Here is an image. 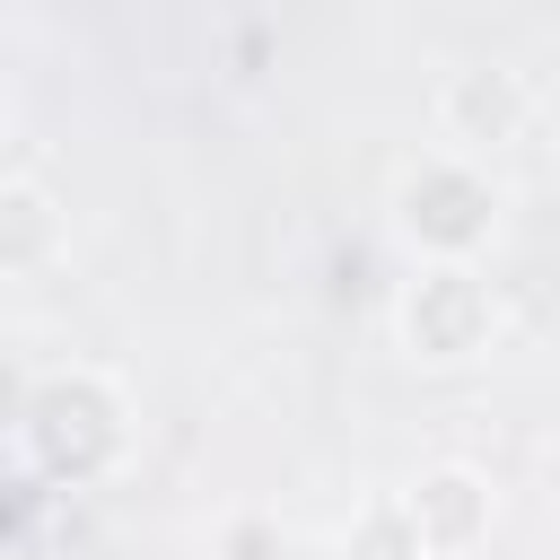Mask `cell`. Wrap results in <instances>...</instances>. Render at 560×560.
I'll use <instances>...</instances> for the list:
<instances>
[{
    "label": "cell",
    "instance_id": "cell-1",
    "mask_svg": "<svg viewBox=\"0 0 560 560\" xmlns=\"http://www.w3.org/2000/svg\"><path fill=\"white\" fill-rule=\"evenodd\" d=\"M18 455L44 490H88L131 455V402L105 368H52L18 394Z\"/></svg>",
    "mask_w": 560,
    "mask_h": 560
},
{
    "label": "cell",
    "instance_id": "cell-2",
    "mask_svg": "<svg viewBox=\"0 0 560 560\" xmlns=\"http://www.w3.org/2000/svg\"><path fill=\"white\" fill-rule=\"evenodd\" d=\"M394 236L411 245V262H481L499 245V219H508V192L490 166L455 158V149H420L402 175H394Z\"/></svg>",
    "mask_w": 560,
    "mask_h": 560
},
{
    "label": "cell",
    "instance_id": "cell-3",
    "mask_svg": "<svg viewBox=\"0 0 560 560\" xmlns=\"http://www.w3.org/2000/svg\"><path fill=\"white\" fill-rule=\"evenodd\" d=\"M499 289L481 262H420L394 289V341L411 368H472L499 341Z\"/></svg>",
    "mask_w": 560,
    "mask_h": 560
},
{
    "label": "cell",
    "instance_id": "cell-4",
    "mask_svg": "<svg viewBox=\"0 0 560 560\" xmlns=\"http://www.w3.org/2000/svg\"><path fill=\"white\" fill-rule=\"evenodd\" d=\"M525 122H534V88H525L516 70H499V61H464V70H446V88H438V149L490 166L499 149L525 140Z\"/></svg>",
    "mask_w": 560,
    "mask_h": 560
},
{
    "label": "cell",
    "instance_id": "cell-5",
    "mask_svg": "<svg viewBox=\"0 0 560 560\" xmlns=\"http://www.w3.org/2000/svg\"><path fill=\"white\" fill-rule=\"evenodd\" d=\"M394 499H402V516H411V534H420V560H472V551L490 542V525H499L490 472H472V464H429V472L402 481Z\"/></svg>",
    "mask_w": 560,
    "mask_h": 560
},
{
    "label": "cell",
    "instance_id": "cell-6",
    "mask_svg": "<svg viewBox=\"0 0 560 560\" xmlns=\"http://www.w3.org/2000/svg\"><path fill=\"white\" fill-rule=\"evenodd\" d=\"M61 245H70V210H61V192L35 184V175H0V271H9V280L52 271Z\"/></svg>",
    "mask_w": 560,
    "mask_h": 560
},
{
    "label": "cell",
    "instance_id": "cell-7",
    "mask_svg": "<svg viewBox=\"0 0 560 560\" xmlns=\"http://www.w3.org/2000/svg\"><path fill=\"white\" fill-rule=\"evenodd\" d=\"M341 560H420V534H411V516H402L394 490L359 499V516L341 525Z\"/></svg>",
    "mask_w": 560,
    "mask_h": 560
},
{
    "label": "cell",
    "instance_id": "cell-8",
    "mask_svg": "<svg viewBox=\"0 0 560 560\" xmlns=\"http://www.w3.org/2000/svg\"><path fill=\"white\" fill-rule=\"evenodd\" d=\"M210 560H298V534L271 508H228L210 525Z\"/></svg>",
    "mask_w": 560,
    "mask_h": 560
},
{
    "label": "cell",
    "instance_id": "cell-9",
    "mask_svg": "<svg viewBox=\"0 0 560 560\" xmlns=\"http://www.w3.org/2000/svg\"><path fill=\"white\" fill-rule=\"evenodd\" d=\"M0 114H9V79H0Z\"/></svg>",
    "mask_w": 560,
    "mask_h": 560
}]
</instances>
